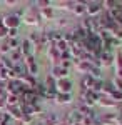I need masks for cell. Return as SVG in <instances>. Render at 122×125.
<instances>
[{
	"instance_id": "6da1fadb",
	"label": "cell",
	"mask_w": 122,
	"mask_h": 125,
	"mask_svg": "<svg viewBox=\"0 0 122 125\" xmlns=\"http://www.w3.org/2000/svg\"><path fill=\"white\" fill-rule=\"evenodd\" d=\"M40 10L38 7H32V9L27 10V13H25V17H24V22L28 23V25H34V27H37L38 23H40Z\"/></svg>"
},
{
	"instance_id": "7a4b0ae2",
	"label": "cell",
	"mask_w": 122,
	"mask_h": 125,
	"mask_svg": "<svg viewBox=\"0 0 122 125\" xmlns=\"http://www.w3.org/2000/svg\"><path fill=\"white\" fill-rule=\"evenodd\" d=\"M2 22H3V27L7 30H12V29H19L22 19L17 17L15 13H9V15H5V17L2 19Z\"/></svg>"
},
{
	"instance_id": "3957f363",
	"label": "cell",
	"mask_w": 122,
	"mask_h": 125,
	"mask_svg": "<svg viewBox=\"0 0 122 125\" xmlns=\"http://www.w3.org/2000/svg\"><path fill=\"white\" fill-rule=\"evenodd\" d=\"M102 12V2H89L85 7V13L89 19H95L99 17V13Z\"/></svg>"
},
{
	"instance_id": "277c9868",
	"label": "cell",
	"mask_w": 122,
	"mask_h": 125,
	"mask_svg": "<svg viewBox=\"0 0 122 125\" xmlns=\"http://www.w3.org/2000/svg\"><path fill=\"white\" fill-rule=\"evenodd\" d=\"M24 67H25V70H27V73L32 75V77H35V75L38 73V65H37V62H35V58H34V55L24 58Z\"/></svg>"
},
{
	"instance_id": "5b68a950",
	"label": "cell",
	"mask_w": 122,
	"mask_h": 125,
	"mask_svg": "<svg viewBox=\"0 0 122 125\" xmlns=\"http://www.w3.org/2000/svg\"><path fill=\"white\" fill-rule=\"evenodd\" d=\"M47 55H49V58L55 63V65H60V62H62V58H60V52L57 50V47H55V43H50L47 47Z\"/></svg>"
},
{
	"instance_id": "8992f818",
	"label": "cell",
	"mask_w": 122,
	"mask_h": 125,
	"mask_svg": "<svg viewBox=\"0 0 122 125\" xmlns=\"http://www.w3.org/2000/svg\"><path fill=\"white\" fill-rule=\"evenodd\" d=\"M50 77L54 80H62V78H67L69 77V70L62 68L60 65H54L52 70H50Z\"/></svg>"
},
{
	"instance_id": "52a82bcc",
	"label": "cell",
	"mask_w": 122,
	"mask_h": 125,
	"mask_svg": "<svg viewBox=\"0 0 122 125\" xmlns=\"http://www.w3.org/2000/svg\"><path fill=\"white\" fill-rule=\"evenodd\" d=\"M72 92V82L69 78L57 80V94H70Z\"/></svg>"
},
{
	"instance_id": "ba28073f",
	"label": "cell",
	"mask_w": 122,
	"mask_h": 125,
	"mask_svg": "<svg viewBox=\"0 0 122 125\" xmlns=\"http://www.w3.org/2000/svg\"><path fill=\"white\" fill-rule=\"evenodd\" d=\"M74 65H75V68H77V72H80V73H84V75H89L90 70L94 68L92 63L84 62V60H74Z\"/></svg>"
},
{
	"instance_id": "9c48e42d",
	"label": "cell",
	"mask_w": 122,
	"mask_h": 125,
	"mask_svg": "<svg viewBox=\"0 0 122 125\" xmlns=\"http://www.w3.org/2000/svg\"><path fill=\"white\" fill-rule=\"evenodd\" d=\"M20 52H22L24 58L32 57V55H34V43H32L28 39H25L22 43H20Z\"/></svg>"
},
{
	"instance_id": "30bf717a",
	"label": "cell",
	"mask_w": 122,
	"mask_h": 125,
	"mask_svg": "<svg viewBox=\"0 0 122 125\" xmlns=\"http://www.w3.org/2000/svg\"><path fill=\"white\" fill-rule=\"evenodd\" d=\"M114 63H115V77L121 78L122 80V52L121 50H117L115 52V55H114Z\"/></svg>"
},
{
	"instance_id": "8fae6325",
	"label": "cell",
	"mask_w": 122,
	"mask_h": 125,
	"mask_svg": "<svg viewBox=\"0 0 122 125\" xmlns=\"http://www.w3.org/2000/svg\"><path fill=\"white\" fill-rule=\"evenodd\" d=\"M99 62H100V67H110L114 63V55L110 52H102L99 55Z\"/></svg>"
},
{
	"instance_id": "7c38bea8",
	"label": "cell",
	"mask_w": 122,
	"mask_h": 125,
	"mask_svg": "<svg viewBox=\"0 0 122 125\" xmlns=\"http://www.w3.org/2000/svg\"><path fill=\"white\" fill-rule=\"evenodd\" d=\"M5 114H7L10 118H15V120H19V122H20V118H22V115H24L19 105H17V107H10L9 105L7 108H5Z\"/></svg>"
},
{
	"instance_id": "4fadbf2b",
	"label": "cell",
	"mask_w": 122,
	"mask_h": 125,
	"mask_svg": "<svg viewBox=\"0 0 122 125\" xmlns=\"http://www.w3.org/2000/svg\"><path fill=\"white\" fill-rule=\"evenodd\" d=\"M10 60L13 62V63H22L24 62V55H22V52H20V48H17V50H10Z\"/></svg>"
},
{
	"instance_id": "5bb4252c",
	"label": "cell",
	"mask_w": 122,
	"mask_h": 125,
	"mask_svg": "<svg viewBox=\"0 0 122 125\" xmlns=\"http://www.w3.org/2000/svg\"><path fill=\"white\" fill-rule=\"evenodd\" d=\"M85 7H87V3H85V2H75L74 9H72L74 15H77V17H82V15L85 13Z\"/></svg>"
},
{
	"instance_id": "9a60e30c",
	"label": "cell",
	"mask_w": 122,
	"mask_h": 125,
	"mask_svg": "<svg viewBox=\"0 0 122 125\" xmlns=\"http://www.w3.org/2000/svg\"><path fill=\"white\" fill-rule=\"evenodd\" d=\"M94 80H95V78H92L90 75H84V77H82V80H80V87H82L84 90H92Z\"/></svg>"
},
{
	"instance_id": "2e32d148",
	"label": "cell",
	"mask_w": 122,
	"mask_h": 125,
	"mask_svg": "<svg viewBox=\"0 0 122 125\" xmlns=\"http://www.w3.org/2000/svg\"><path fill=\"white\" fill-rule=\"evenodd\" d=\"M40 124L42 125H57L59 124V118H57L55 114H49V115H45L44 118H42Z\"/></svg>"
},
{
	"instance_id": "e0dca14e",
	"label": "cell",
	"mask_w": 122,
	"mask_h": 125,
	"mask_svg": "<svg viewBox=\"0 0 122 125\" xmlns=\"http://www.w3.org/2000/svg\"><path fill=\"white\" fill-rule=\"evenodd\" d=\"M55 102L57 104H70L72 102V95L70 94H57L55 95Z\"/></svg>"
},
{
	"instance_id": "ac0fdd59",
	"label": "cell",
	"mask_w": 122,
	"mask_h": 125,
	"mask_svg": "<svg viewBox=\"0 0 122 125\" xmlns=\"http://www.w3.org/2000/svg\"><path fill=\"white\" fill-rule=\"evenodd\" d=\"M40 19L52 20V19H54V9H52V7H49V9H42V10H40Z\"/></svg>"
},
{
	"instance_id": "d6986e66",
	"label": "cell",
	"mask_w": 122,
	"mask_h": 125,
	"mask_svg": "<svg viewBox=\"0 0 122 125\" xmlns=\"http://www.w3.org/2000/svg\"><path fill=\"white\" fill-rule=\"evenodd\" d=\"M99 104L100 105H104V107H117L119 104H115L110 97H102L100 95V98H99Z\"/></svg>"
},
{
	"instance_id": "ffe728a7",
	"label": "cell",
	"mask_w": 122,
	"mask_h": 125,
	"mask_svg": "<svg viewBox=\"0 0 122 125\" xmlns=\"http://www.w3.org/2000/svg\"><path fill=\"white\" fill-rule=\"evenodd\" d=\"M0 67L7 68V70H12V68H13V62H12L9 57L2 55V57H0Z\"/></svg>"
},
{
	"instance_id": "44dd1931",
	"label": "cell",
	"mask_w": 122,
	"mask_h": 125,
	"mask_svg": "<svg viewBox=\"0 0 122 125\" xmlns=\"http://www.w3.org/2000/svg\"><path fill=\"white\" fill-rule=\"evenodd\" d=\"M10 80V70L0 67V83H7Z\"/></svg>"
},
{
	"instance_id": "7402d4cb",
	"label": "cell",
	"mask_w": 122,
	"mask_h": 125,
	"mask_svg": "<svg viewBox=\"0 0 122 125\" xmlns=\"http://www.w3.org/2000/svg\"><path fill=\"white\" fill-rule=\"evenodd\" d=\"M110 98H112L115 104H121V102H122V92H119V90H114L112 95H110Z\"/></svg>"
},
{
	"instance_id": "603a6c76",
	"label": "cell",
	"mask_w": 122,
	"mask_h": 125,
	"mask_svg": "<svg viewBox=\"0 0 122 125\" xmlns=\"http://www.w3.org/2000/svg\"><path fill=\"white\" fill-rule=\"evenodd\" d=\"M10 120H12V118H10L5 112L0 114V125H10Z\"/></svg>"
},
{
	"instance_id": "cb8c5ba5",
	"label": "cell",
	"mask_w": 122,
	"mask_h": 125,
	"mask_svg": "<svg viewBox=\"0 0 122 125\" xmlns=\"http://www.w3.org/2000/svg\"><path fill=\"white\" fill-rule=\"evenodd\" d=\"M112 85H114V88H115V90H119V92H122V80L121 78H114L112 80Z\"/></svg>"
},
{
	"instance_id": "d4e9b609",
	"label": "cell",
	"mask_w": 122,
	"mask_h": 125,
	"mask_svg": "<svg viewBox=\"0 0 122 125\" xmlns=\"http://www.w3.org/2000/svg\"><path fill=\"white\" fill-rule=\"evenodd\" d=\"M0 52H2V53H10L9 43H7V42H3V40H2V43H0Z\"/></svg>"
},
{
	"instance_id": "484cf974",
	"label": "cell",
	"mask_w": 122,
	"mask_h": 125,
	"mask_svg": "<svg viewBox=\"0 0 122 125\" xmlns=\"http://www.w3.org/2000/svg\"><path fill=\"white\" fill-rule=\"evenodd\" d=\"M60 67L65 68V70H69V68L72 67V62H70V60H62V62H60Z\"/></svg>"
},
{
	"instance_id": "4316f807",
	"label": "cell",
	"mask_w": 122,
	"mask_h": 125,
	"mask_svg": "<svg viewBox=\"0 0 122 125\" xmlns=\"http://www.w3.org/2000/svg\"><path fill=\"white\" fill-rule=\"evenodd\" d=\"M17 33H19V29H12V30H9V37L10 39H17Z\"/></svg>"
},
{
	"instance_id": "83f0119b",
	"label": "cell",
	"mask_w": 122,
	"mask_h": 125,
	"mask_svg": "<svg viewBox=\"0 0 122 125\" xmlns=\"http://www.w3.org/2000/svg\"><path fill=\"white\" fill-rule=\"evenodd\" d=\"M2 108H3V110L7 108V100H5V97L0 98V110H2Z\"/></svg>"
},
{
	"instance_id": "f1b7e54d",
	"label": "cell",
	"mask_w": 122,
	"mask_h": 125,
	"mask_svg": "<svg viewBox=\"0 0 122 125\" xmlns=\"http://www.w3.org/2000/svg\"><path fill=\"white\" fill-rule=\"evenodd\" d=\"M115 125H122V117L117 115V120H115Z\"/></svg>"
},
{
	"instance_id": "f546056e",
	"label": "cell",
	"mask_w": 122,
	"mask_h": 125,
	"mask_svg": "<svg viewBox=\"0 0 122 125\" xmlns=\"http://www.w3.org/2000/svg\"><path fill=\"white\" fill-rule=\"evenodd\" d=\"M92 125H104V124L100 122V120H97V118H95V120H94V124H92Z\"/></svg>"
},
{
	"instance_id": "4dcf8cb0",
	"label": "cell",
	"mask_w": 122,
	"mask_h": 125,
	"mask_svg": "<svg viewBox=\"0 0 122 125\" xmlns=\"http://www.w3.org/2000/svg\"><path fill=\"white\" fill-rule=\"evenodd\" d=\"M38 125H42V124H38Z\"/></svg>"
}]
</instances>
